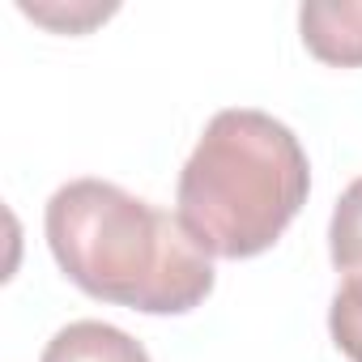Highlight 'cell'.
<instances>
[{
	"label": "cell",
	"mask_w": 362,
	"mask_h": 362,
	"mask_svg": "<svg viewBox=\"0 0 362 362\" xmlns=\"http://www.w3.org/2000/svg\"><path fill=\"white\" fill-rule=\"evenodd\" d=\"M47 247L90 298L184 315L214 294V260L184 222L107 179H73L47 201Z\"/></svg>",
	"instance_id": "obj_1"
},
{
	"label": "cell",
	"mask_w": 362,
	"mask_h": 362,
	"mask_svg": "<svg viewBox=\"0 0 362 362\" xmlns=\"http://www.w3.org/2000/svg\"><path fill=\"white\" fill-rule=\"evenodd\" d=\"M39 362H149V354L136 337H128L115 324L77 320V324H64L47 341Z\"/></svg>",
	"instance_id": "obj_4"
},
{
	"label": "cell",
	"mask_w": 362,
	"mask_h": 362,
	"mask_svg": "<svg viewBox=\"0 0 362 362\" xmlns=\"http://www.w3.org/2000/svg\"><path fill=\"white\" fill-rule=\"evenodd\" d=\"M328 328L349 362H362V277H345L328 307Z\"/></svg>",
	"instance_id": "obj_6"
},
{
	"label": "cell",
	"mask_w": 362,
	"mask_h": 362,
	"mask_svg": "<svg viewBox=\"0 0 362 362\" xmlns=\"http://www.w3.org/2000/svg\"><path fill=\"white\" fill-rule=\"evenodd\" d=\"M328 252H332V264L345 277H362V175L341 192V201L332 209Z\"/></svg>",
	"instance_id": "obj_5"
},
{
	"label": "cell",
	"mask_w": 362,
	"mask_h": 362,
	"mask_svg": "<svg viewBox=\"0 0 362 362\" xmlns=\"http://www.w3.org/2000/svg\"><path fill=\"white\" fill-rule=\"evenodd\" d=\"M303 43L332 69H362V0H307L298 9Z\"/></svg>",
	"instance_id": "obj_3"
},
{
	"label": "cell",
	"mask_w": 362,
	"mask_h": 362,
	"mask_svg": "<svg viewBox=\"0 0 362 362\" xmlns=\"http://www.w3.org/2000/svg\"><path fill=\"white\" fill-rule=\"evenodd\" d=\"M311 192V166L298 136L256 107L218 111L179 170L175 218L222 260L269 252Z\"/></svg>",
	"instance_id": "obj_2"
}]
</instances>
